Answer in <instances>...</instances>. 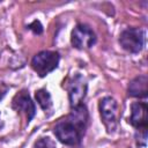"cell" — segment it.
<instances>
[{
  "label": "cell",
  "mask_w": 148,
  "mask_h": 148,
  "mask_svg": "<svg viewBox=\"0 0 148 148\" xmlns=\"http://www.w3.org/2000/svg\"><path fill=\"white\" fill-rule=\"evenodd\" d=\"M99 113H101V119L108 130L109 133L113 132L117 128V123H118V103L117 101L111 97L106 96L101 99L99 105Z\"/></svg>",
  "instance_id": "277c9868"
},
{
  "label": "cell",
  "mask_w": 148,
  "mask_h": 148,
  "mask_svg": "<svg viewBox=\"0 0 148 148\" xmlns=\"http://www.w3.org/2000/svg\"><path fill=\"white\" fill-rule=\"evenodd\" d=\"M1 87H2V86H0V99L3 97V95H5V94H6V91H7V89H3V90H2V89H1Z\"/></svg>",
  "instance_id": "4fadbf2b"
},
{
  "label": "cell",
  "mask_w": 148,
  "mask_h": 148,
  "mask_svg": "<svg viewBox=\"0 0 148 148\" xmlns=\"http://www.w3.org/2000/svg\"><path fill=\"white\" fill-rule=\"evenodd\" d=\"M130 123L138 130L147 128V105L146 103L135 102L131 108Z\"/></svg>",
  "instance_id": "ba28073f"
},
{
  "label": "cell",
  "mask_w": 148,
  "mask_h": 148,
  "mask_svg": "<svg viewBox=\"0 0 148 148\" xmlns=\"http://www.w3.org/2000/svg\"><path fill=\"white\" fill-rule=\"evenodd\" d=\"M29 29L34 32V34H36V35H39V34H42V31H43V25L40 24V22L39 21H34L32 23H30L29 24Z\"/></svg>",
  "instance_id": "7c38bea8"
},
{
  "label": "cell",
  "mask_w": 148,
  "mask_h": 148,
  "mask_svg": "<svg viewBox=\"0 0 148 148\" xmlns=\"http://www.w3.org/2000/svg\"><path fill=\"white\" fill-rule=\"evenodd\" d=\"M34 148H57V146H56V142L52 139L45 136V138L38 139L35 142Z\"/></svg>",
  "instance_id": "8fae6325"
},
{
  "label": "cell",
  "mask_w": 148,
  "mask_h": 148,
  "mask_svg": "<svg viewBox=\"0 0 148 148\" xmlns=\"http://www.w3.org/2000/svg\"><path fill=\"white\" fill-rule=\"evenodd\" d=\"M36 101L39 104V106L46 112H51L52 111V98L50 92L46 89H39L36 91L35 94Z\"/></svg>",
  "instance_id": "30bf717a"
},
{
  "label": "cell",
  "mask_w": 148,
  "mask_h": 148,
  "mask_svg": "<svg viewBox=\"0 0 148 148\" xmlns=\"http://www.w3.org/2000/svg\"><path fill=\"white\" fill-rule=\"evenodd\" d=\"M1 126H2V124H1V119H0V128H1Z\"/></svg>",
  "instance_id": "5bb4252c"
},
{
  "label": "cell",
  "mask_w": 148,
  "mask_h": 148,
  "mask_svg": "<svg viewBox=\"0 0 148 148\" xmlns=\"http://www.w3.org/2000/svg\"><path fill=\"white\" fill-rule=\"evenodd\" d=\"M88 123V112L83 104L72 108V112L67 119L60 120L54 126L57 139L67 146H76L81 142L84 128Z\"/></svg>",
  "instance_id": "6da1fadb"
},
{
  "label": "cell",
  "mask_w": 148,
  "mask_h": 148,
  "mask_svg": "<svg viewBox=\"0 0 148 148\" xmlns=\"http://www.w3.org/2000/svg\"><path fill=\"white\" fill-rule=\"evenodd\" d=\"M60 56L56 51H42L37 53L31 60L32 69L40 76H45L53 72L59 65Z\"/></svg>",
  "instance_id": "3957f363"
},
{
  "label": "cell",
  "mask_w": 148,
  "mask_h": 148,
  "mask_svg": "<svg viewBox=\"0 0 148 148\" xmlns=\"http://www.w3.org/2000/svg\"><path fill=\"white\" fill-rule=\"evenodd\" d=\"M13 106H14L17 111H20V112H22V113L25 114L28 123L34 118V116H35V113H36L35 104H34V102L31 101L29 94H28L25 90L18 92V94L14 97V99H13Z\"/></svg>",
  "instance_id": "52a82bcc"
},
{
  "label": "cell",
  "mask_w": 148,
  "mask_h": 148,
  "mask_svg": "<svg viewBox=\"0 0 148 148\" xmlns=\"http://www.w3.org/2000/svg\"><path fill=\"white\" fill-rule=\"evenodd\" d=\"M148 92V77L139 75L134 77L128 84V94L133 97H146Z\"/></svg>",
  "instance_id": "9c48e42d"
},
{
  "label": "cell",
  "mask_w": 148,
  "mask_h": 148,
  "mask_svg": "<svg viewBox=\"0 0 148 148\" xmlns=\"http://www.w3.org/2000/svg\"><path fill=\"white\" fill-rule=\"evenodd\" d=\"M67 90H68L69 104L72 108H75L82 104L87 94V82L84 77L81 74H75L71 79L67 86Z\"/></svg>",
  "instance_id": "8992f818"
},
{
  "label": "cell",
  "mask_w": 148,
  "mask_h": 148,
  "mask_svg": "<svg viewBox=\"0 0 148 148\" xmlns=\"http://www.w3.org/2000/svg\"><path fill=\"white\" fill-rule=\"evenodd\" d=\"M146 32L141 28H128L119 36L120 46L130 53H139L145 47Z\"/></svg>",
  "instance_id": "7a4b0ae2"
},
{
  "label": "cell",
  "mask_w": 148,
  "mask_h": 148,
  "mask_svg": "<svg viewBox=\"0 0 148 148\" xmlns=\"http://www.w3.org/2000/svg\"><path fill=\"white\" fill-rule=\"evenodd\" d=\"M72 45L77 50H86L91 47L96 42V35L92 29L86 24H77L71 35Z\"/></svg>",
  "instance_id": "5b68a950"
}]
</instances>
